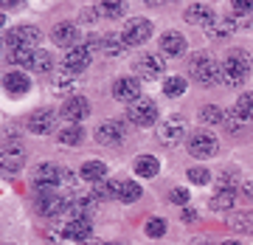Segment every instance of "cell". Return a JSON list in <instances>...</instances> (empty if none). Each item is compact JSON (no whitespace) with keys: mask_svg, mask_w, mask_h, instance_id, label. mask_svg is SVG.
<instances>
[{"mask_svg":"<svg viewBox=\"0 0 253 245\" xmlns=\"http://www.w3.org/2000/svg\"><path fill=\"white\" fill-rule=\"evenodd\" d=\"M248 71H251V59L245 51H231L225 56V62H222V82L231 85V88H239L245 79H248Z\"/></svg>","mask_w":253,"mask_h":245,"instance_id":"1","label":"cell"},{"mask_svg":"<svg viewBox=\"0 0 253 245\" xmlns=\"http://www.w3.org/2000/svg\"><path fill=\"white\" fill-rule=\"evenodd\" d=\"M191 76H194L200 85L211 88V85L222 82V65H217L211 56H197V59L191 62Z\"/></svg>","mask_w":253,"mask_h":245,"instance_id":"2","label":"cell"},{"mask_svg":"<svg viewBox=\"0 0 253 245\" xmlns=\"http://www.w3.org/2000/svg\"><path fill=\"white\" fill-rule=\"evenodd\" d=\"M40 43V31L34 26H17L6 31V46L9 51H20V48H34Z\"/></svg>","mask_w":253,"mask_h":245,"instance_id":"3","label":"cell"},{"mask_svg":"<svg viewBox=\"0 0 253 245\" xmlns=\"http://www.w3.org/2000/svg\"><path fill=\"white\" fill-rule=\"evenodd\" d=\"M129 121L138 124V127H152L158 121V104L152 99H138L135 104H129Z\"/></svg>","mask_w":253,"mask_h":245,"instance_id":"4","label":"cell"},{"mask_svg":"<svg viewBox=\"0 0 253 245\" xmlns=\"http://www.w3.org/2000/svg\"><path fill=\"white\" fill-rule=\"evenodd\" d=\"M163 71H166V62H163V56H158V54H141L135 59V73L146 82L163 76Z\"/></svg>","mask_w":253,"mask_h":245,"instance_id":"5","label":"cell"},{"mask_svg":"<svg viewBox=\"0 0 253 245\" xmlns=\"http://www.w3.org/2000/svg\"><path fill=\"white\" fill-rule=\"evenodd\" d=\"M152 37V23L144 17H135L129 20L124 26V34H121V40H124L126 46H141V43H146Z\"/></svg>","mask_w":253,"mask_h":245,"instance_id":"6","label":"cell"},{"mask_svg":"<svg viewBox=\"0 0 253 245\" xmlns=\"http://www.w3.org/2000/svg\"><path fill=\"white\" fill-rule=\"evenodd\" d=\"M113 96L118 101H126V104H135L138 99H144L141 96V82L135 76H121V79L113 85Z\"/></svg>","mask_w":253,"mask_h":245,"instance_id":"7","label":"cell"},{"mask_svg":"<svg viewBox=\"0 0 253 245\" xmlns=\"http://www.w3.org/2000/svg\"><path fill=\"white\" fill-rule=\"evenodd\" d=\"M0 163L6 172H17L20 166L26 163V149L17 144V141H6L0 147Z\"/></svg>","mask_w":253,"mask_h":245,"instance_id":"8","label":"cell"},{"mask_svg":"<svg viewBox=\"0 0 253 245\" xmlns=\"http://www.w3.org/2000/svg\"><path fill=\"white\" fill-rule=\"evenodd\" d=\"M217 149H219V144L211 133H194L189 138V152L194 158H211V155H217Z\"/></svg>","mask_w":253,"mask_h":245,"instance_id":"9","label":"cell"},{"mask_svg":"<svg viewBox=\"0 0 253 245\" xmlns=\"http://www.w3.org/2000/svg\"><path fill=\"white\" fill-rule=\"evenodd\" d=\"M62 175L65 172H59L54 163H40V166L34 169L37 189H40V192H51L54 186H59V183H62Z\"/></svg>","mask_w":253,"mask_h":245,"instance_id":"10","label":"cell"},{"mask_svg":"<svg viewBox=\"0 0 253 245\" xmlns=\"http://www.w3.org/2000/svg\"><path fill=\"white\" fill-rule=\"evenodd\" d=\"M26 127H28V133H34V136H48V133L56 127V113L54 110H37V113L28 116Z\"/></svg>","mask_w":253,"mask_h":245,"instance_id":"11","label":"cell"},{"mask_svg":"<svg viewBox=\"0 0 253 245\" xmlns=\"http://www.w3.org/2000/svg\"><path fill=\"white\" fill-rule=\"evenodd\" d=\"M90 113V101L84 99V96H79V93H71L68 99L62 101V116L71 121V124H76V121H82V118Z\"/></svg>","mask_w":253,"mask_h":245,"instance_id":"12","label":"cell"},{"mask_svg":"<svg viewBox=\"0 0 253 245\" xmlns=\"http://www.w3.org/2000/svg\"><path fill=\"white\" fill-rule=\"evenodd\" d=\"M65 209H71L68 200L56 197L54 192H40V197H37V211H40V214H45V217H59Z\"/></svg>","mask_w":253,"mask_h":245,"instance_id":"13","label":"cell"},{"mask_svg":"<svg viewBox=\"0 0 253 245\" xmlns=\"http://www.w3.org/2000/svg\"><path fill=\"white\" fill-rule=\"evenodd\" d=\"M62 65H65V71H68V73H82L87 65H90V46L68 48V54H65Z\"/></svg>","mask_w":253,"mask_h":245,"instance_id":"14","label":"cell"},{"mask_svg":"<svg viewBox=\"0 0 253 245\" xmlns=\"http://www.w3.org/2000/svg\"><path fill=\"white\" fill-rule=\"evenodd\" d=\"M186 133V121L180 116H169L166 121H161V127H158V138H161L163 144H177Z\"/></svg>","mask_w":253,"mask_h":245,"instance_id":"15","label":"cell"},{"mask_svg":"<svg viewBox=\"0 0 253 245\" xmlns=\"http://www.w3.org/2000/svg\"><path fill=\"white\" fill-rule=\"evenodd\" d=\"M96 141L104 147H118L124 141V124L121 121H101L96 130Z\"/></svg>","mask_w":253,"mask_h":245,"instance_id":"16","label":"cell"},{"mask_svg":"<svg viewBox=\"0 0 253 245\" xmlns=\"http://www.w3.org/2000/svg\"><path fill=\"white\" fill-rule=\"evenodd\" d=\"M110 189H113V197L121 200V203H135L141 197V192H144L135 181H113Z\"/></svg>","mask_w":253,"mask_h":245,"instance_id":"17","label":"cell"},{"mask_svg":"<svg viewBox=\"0 0 253 245\" xmlns=\"http://www.w3.org/2000/svg\"><path fill=\"white\" fill-rule=\"evenodd\" d=\"M90 234H93V226L87 217H73L65 226V237L73 240V243H84V240H90Z\"/></svg>","mask_w":253,"mask_h":245,"instance_id":"18","label":"cell"},{"mask_svg":"<svg viewBox=\"0 0 253 245\" xmlns=\"http://www.w3.org/2000/svg\"><path fill=\"white\" fill-rule=\"evenodd\" d=\"M161 51L166 56H180L186 54V37L180 34V31H166V34L161 37Z\"/></svg>","mask_w":253,"mask_h":245,"instance_id":"19","label":"cell"},{"mask_svg":"<svg viewBox=\"0 0 253 245\" xmlns=\"http://www.w3.org/2000/svg\"><path fill=\"white\" fill-rule=\"evenodd\" d=\"M186 20L194 23V26H211L214 23V9L206 6V3H191L186 9Z\"/></svg>","mask_w":253,"mask_h":245,"instance_id":"20","label":"cell"},{"mask_svg":"<svg viewBox=\"0 0 253 245\" xmlns=\"http://www.w3.org/2000/svg\"><path fill=\"white\" fill-rule=\"evenodd\" d=\"M76 37H79V31H76V26L73 23H56L54 26V31H51V40H54L56 46H71V48H76L73 43H76Z\"/></svg>","mask_w":253,"mask_h":245,"instance_id":"21","label":"cell"},{"mask_svg":"<svg viewBox=\"0 0 253 245\" xmlns=\"http://www.w3.org/2000/svg\"><path fill=\"white\" fill-rule=\"evenodd\" d=\"M3 88L11 93V96H20V93H26L31 88V79H28L23 71H11L3 76Z\"/></svg>","mask_w":253,"mask_h":245,"instance_id":"22","label":"cell"},{"mask_svg":"<svg viewBox=\"0 0 253 245\" xmlns=\"http://www.w3.org/2000/svg\"><path fill=\"white\" fill-rule=\"evenodd\" d=\"M132 166H135V175H141V178H155L158 169H161L158 158H152V155H138Z\"/></svg>","mask_w":253,"mask_h":245,"instance_id":"23","label":"cell"},{"mask_svg":"<svg viewBox=\"0 0 253 245\" xmlns=\"http://www.w3.org/2000/svg\"><path fill=\"white\" fill-rule=\"evenodd\" d=\"M104 175H107V166L101 161H84L82 163V178H84V181L99 183V181H104Z\"/></svg>","mask_w":253,"mask_h":245,"instance_id":"24","label":"cell"},{"mask_svg":"<svg viewBox=\"0 0 253 245\" xmlns=\"http://www.w3.org/2000/svg\"><path fill=\"white\" fill-rule=\"evenodd\" d=\"M82 141H84V130H82L79 124H68V127L59 133V144H65V147H79Z\"/></svg>","mask_w":253,"mask_h":245,"instance_id":"25","label":"cell"},{"mask_svg":"<svg viewBox=\"0 0 253 245\" xmlns=\"http://www.w3.org/2000/svg\"><path fill=\"white\" fill-rule=\"evenodd\" d=\"M236 26H234V17H222V20H214L211 26H208V34L214 37V40H219V37H228L234 34Z\"/></svg>","mask_w":253,"mask_h":245,"instance_id":"26","label":"cell"},{"mask_svg":"<svg viewBox=\"0 0 253 245\" xmlns=\"http://www.w3.org/2000/svg\"><path fill=\"white\" fill-rule=\"evenodd\" d=\"M231 206H234V189H219L211 197V209L214 211H228Z\"/></svg>","mask_w":253,"mask_h":245,"instance_id":"27","label":"cell"},{"mask_svg":"<svg viewBox=\"0 0 253 245\" xmlns=\"http://www.w3.org/2000/svg\"><path fill=\"white\" fill-rule=\"evenodd\" d=\"M186 88H189V82L183 79V76H169V79L163 82V93L166 96H183Z\"/></svg>","mask_w":253,"mask_h":245,"instance_id":"28","label":"cell"},{"mask_svg":"<svg viewBox=\"0 0 253 245\" xmlns=\"http://www.w3.org/2000/svg\"><path fill=\"white\" fill-rule=\"evenodd\" d=\"M9 62L11 65H23V68H31V62H34V48H20V51H11Z\"/></svg>","mask_w":253,"mask_h":245,"instance_id":"29","label":"cell"},{"mask_svg":"<svg viewBox=\"0 0 253 245\" xmlns=\"http://www.w3.org/2000/svg\"><path fill=\"white\" fill-rule=\"evenodd\" d=\"M51 65H54L51 54H45V51H34V62H31V71H37V73H48V71H51Z\"/></svg>","mask_w":253,"mask_h":245,"instance_id":"30","label":"cell"},{"mask_svg":"<svg viewBox=\"0 0 253 245\" xmlns=\"http://www.w3.org/2000/svg\"><path fill=\"white\" fill-rule=\"evenodd\" d=\"M200 121H206V124H222V121H225V113L219 107H211V104H208V107L200 110Z\"/></svg>","mask_w":253,"mask_h":245,"instance_id":"31","label":"cell"},{"mask_svg":"<svg viewBox=\"0 0 253 245\" xmlns=\"http://www.w3.org/2000/svg\"><path fill=\"white\" fill-rule=\"evenodd\" d=\"M231 226H234L236 231H248V234H253V211H242V214L231 217Z\"/></svg>","mask_w":253,"mask_h":245,"instance_id":"32","label":"cell"},{"mask_svg":"<svg viewBox=\"0 0 253 245\" xmlns=\"http://www.w3.org/2000/svg\"><path fill=\"white\" fill-rule=\"evenodd\" d=\"M236 110H239V116H242L245 121H253V93H245V96H239V101H236Z\"/></svg>","mask_w":253,"mask_h":245,"instance_id":"33","label":"cell"},{"mask_svg":"<svg viewBox=\"0 0 253 245\" xmlns=\"http://www.w3.org/2000/svg\"><path fill=\"white\" fill-rule=\"evenodd\" d=\"M126 43L124 40H118V37H110V40H104V54L107 56H121L124 54Z\"/></svg>","mask_w":253,"mask_h":245,"instance_id":"34","label":"cell"},{"mask_svg":"<svg viewBox=\"0 0 253 245\" xmlns=\"http://www.w3.org/2000/svg\"><path fill=\"white\" fill-rule=\"evenodd\" d=\"M101 17H121L124 14V3H99L96 6Z\"/></svg>","mask_w":253,"mask_h":245,"instance_id":"35","label":"cell"},{"mask_svg":"<svg viewBox=\"0 0 253 245\" xmlns=\"http://www.w3.org/2000/svg\"><path fill=\"white\" fill-rule=\"evenodd\" d=\"M166 234V223H163L161 217H152L146 220V237H152V240H158V237Z\"/></svg>","mask_w":253,"mask_h":245,"instance_id":"36","label":"cell"},{"mask_svg":"<svg viewBox=\"0 0 253 245\" xmlns=\"http://www.w3.org/2000/svg\"><path fill=\"white\" fill-rule=\"evenodd\" d=\"M222 124H225L228 130H239L245 124V118L239 116V110L234 107V110H225V121H222Z\"/></svg>","mask_w":253,"mask_h":245,"instance_id":"37","label":"cell"},{"mask_svg":"<svg viewBox=\"0 0 253 245\" xmlns=\"http://www.w3.org/2000/svg\"><path fill=\"white\" fill-rule=\"evenodd\" d=\"M71 88H73V79L68 76V71H65V73H56V76H54V91L65 93V91H71Z\"/></svg>","mask_w":253,"mask_h":245,"instance_id":"38","label":"cell"},{"mask_svg":"<svg viewBox=\"0 0 253 245\" xmlns=\"http://www.w3.org/2000/svg\"><path fill=\"white\" fill-rule=\"evenodd\" d=\"M189 181L191 183H208L211 181V175H208L206 166H194V169H189Z\"/></svg>","mask_w":253,"mask_h":245,"instance_id":"39","label":"cell"},{"mask_svg":"<svg viewBox=\"0 0 253 245\" xmlns=\"http://www.w3.org/2000/svg\"><path fill=\"white\" fill-rule=\"evenodd\" d=\"M231 9H234V14H251V11H253V3H251V0H248V3H245V0H236Z\"/></svg>","mask_w":253,"mask_h":245,"instance_id":"40","label":"cell"},{"mask_svg":"<svg viewBox=\"0 0 253 245\" xmlns=\"http://www.w3.org/2000/svg\"><path fill=\"white\" fill-rule=\"evenodd\" d=\"M172 203H189V189H174L172 192Z\"/></svg>","mask_w":253,"mask_h":245,"instance_id":"41","label":"cell"},{"mask_svg":"<svg viewBox=\"0 0 253 245\" xmlns=\"http://www.w3.org/2000/svg\"><path fill=\"white\" fill-rule=\"evenodd\" d=\"M183 217H186V220L191 223V220L197 217V214H194V209H189V206H186V209H183Z\"/></svg>","mask_w":253,"mask_h":245,"instance_id":"42","label":"cell"},{"mask_svg":"<svg viewBox=\"0 0 253 245\" xmlns=\"http://www.w3.org/2000/svg\"><path fill=\"white\" fill-rule=\"evenodd\" d=\"M222 245H239V243H222Z\"/></svg>","mask_w":253,"mask_h":245,"instance_id":"43","label":"cell"},{"mask_svg":"<svg viewBox=\"0 0 253 245\" xmlns=\"http://www.w3.org/2000/svg\"><path fill=\"white\" fill-rule=\"evenodd\" d=\"M90 245H104V243H90Z\"/></svg>","mask_w":253,"mask_h":245,"instance_id":"44","label":"cell"},{"mask_svg":"<svg viewBox=\"0 0 253 245\" xmlns=\"http://www.w3.org/2000/svg\"><path fill=\"white\" fill-rule=\"evenodd\" d=\"M107 245H118V243H107Z\"/></svg>","mask_w":253,"mask_h":245,"instance_id":"45","label":"cell"}]
</instances>
